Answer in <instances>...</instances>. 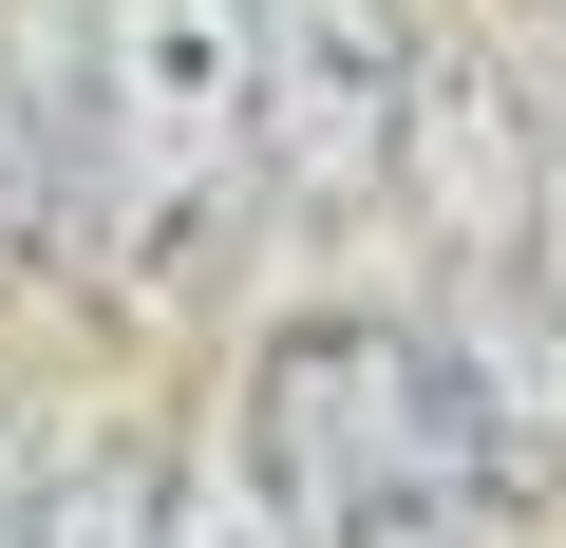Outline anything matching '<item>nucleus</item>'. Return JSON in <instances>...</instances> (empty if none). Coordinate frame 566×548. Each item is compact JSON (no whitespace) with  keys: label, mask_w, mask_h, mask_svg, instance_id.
<instances>
[{"label":"nucleus","mask_w":566,"mask_h":548,"mask_svg":"<svg viewBox=\"0 0 566 548\" xmlns=\"http://www.w3.org/2000/svg\"><path fill=\"white\" fill-rule=\"evenodd\" d=\"M20 548H170V454L151 435H39V492H20Z\"/></svg>","instance_id":"5"},{"label":"nucleus","mask_w":566,"mask_h":548,"mask_svg":"<svg viewBox=\"0 0 566 548\" xmlns=\"http://www.w3.org/2000/svg\"><path fill=\"white\" fill-rule=\"evenodd\" d=\"M0 208L95 285L189 303L264 227V0H76V39L20 58Z\"/></svg>","instance_id":"1"},{"label":"nucleus","mask_w":566,"mask_h":548,"mask_svg":"<svg viewBox=\"0 0 566 548\" xmlns=\"http://www.w3.org/2000/svg\"><path fill=\"white\" fill-rule=\"evenodd\" d=\"M227 454L264 473L283 548H491L510 529V473L434 360L416 303H303L264 322L245 397H227Z\"/></svg>","instance_id":"2"},{"label":"nucleus","mask_w":566,"mask_h":548,"mask_svg":"<svg viewBox=\"0 0 566 548\" xmlns=\"http://www.w3.org/2000/svg\"><path fill=\"white\" fill-rule=\"evenodd\" d=\"M547 208H566V189H547Z\"/></svg>","instance_id":"8"},{"label":"nucleus","mask_w":566,"mask_h":548,"mask_svg":"<svg viewBox=\"0 0 566 548\" xmlns=\"http://www.w3.org/2000/svg\"><path fill=\"white\" fill-rule=\"evenodd\" d=\"M416 0H264V227H359L416 189Z\"/></svg>","instance_id":"3"},{"label":"nucleus","mask_w":566,"mask_h":548,"mask_svg":"<svg viewBox=\"0 0 566 548\" xmlns=\"http://www.w3.org/2000/svg\"><path fill=\"white\" fill-rule=\"evenodd\" d=\"M20 492H39V435L0 416V548H20Z\"/></svg>","instance_id":"7"},{"label":"nucleus","mask_w":566,"mask_h":548,"mask_svg":"<svg viewBox=\"0 0 566 548\" xmlns=\"http://www.w3.org/2000/svg\"><path fill=\"white\" fill-rule=\"evenodd\" d=\"M416 322H434V360H453V397H472L510 510H547V492H566V246L472 227V246L434 265V303H416Z\"/></svg>","instance_id":"4"},{"label":"nucleus","mask_w":566,"mask_h":548,"mask_svg":"<svg viewBox=\"0 0 566 548\" xmlns=\"http://www.w3.org/2000/svg\"><path fill=\"white\" fill-rule=\"evenodd\" d=\"M170 548H283V510H264V473L208 435V454H170Z\"/></svg>","instance_id":"6"}]
</instances>
